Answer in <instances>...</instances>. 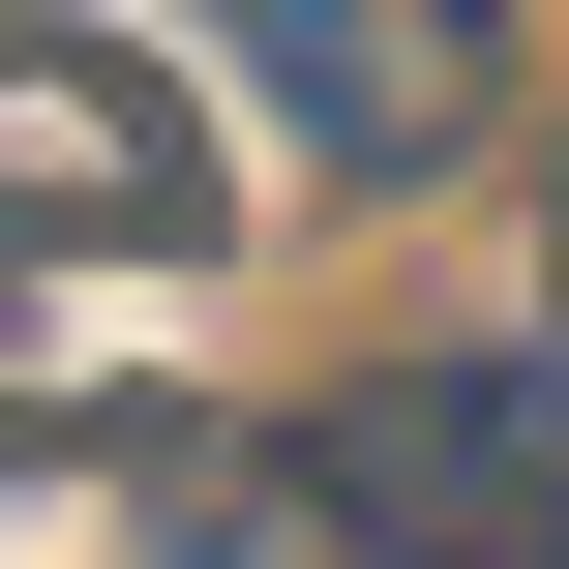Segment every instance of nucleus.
Returning <instances> with one entry per match:
<instances>
[{"mask_svg":"<svg viewBox=\"0 0 569 569\" xmlns=\"http://www.w3.org/2000/svg\"><path fill=\"white\" fill-rule=\"evenodd\" d=\"M300 510L360 569H569V330H420L300 420Z\"/></svg>","mask_w":569,"mask_h":569,"instance_id":"obj_1","label":"nucleus"},{"mask_svg":"<svg viewBox=\"0 0 569 569\" xmlns=\"http://www.w3.org/2000/svg\"><path fill=\"white\" fill-rule=\"evenodd\" d=\"M30 270H210V150H180V90L120 60V30H0V300ZM60 390L0 360V450H30Z\"/></svg>","mask_w":569,"mask_h":569,"instance_id":"obj_2","label":"nucleus"},{"mask_svg":"<svg viewBox=\"0 0 569 569\" xmlns=\"http://www.w3.org/2000/svg\"><path fill=\"white\" fill-rule=\"evenodd\" d=\"M210 60L300 120V180H420L510 90V0H210Z\"/></svg>","mask_w":569,"mask_h":569,"instance_id":"obj_3","label":"nucleus"},{"mask_svg":"<svg viewBox=\"0 0 569 569\" xmlns=\"http://www.w3.org/2000/svg\"><path fill=\"white\" fill-rule=\"evenodd\" d=\"M150 540L180 569H300V480H270V450H150Z\"/></svg>","mask_w":569,"mask_h":569,"instance_id":"obj_4","label":"nucleus"}]
</instances>
